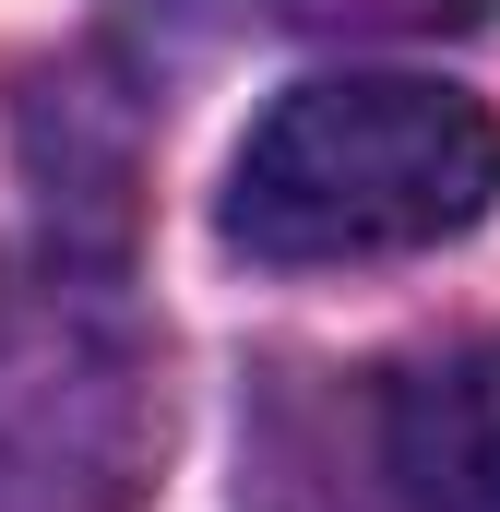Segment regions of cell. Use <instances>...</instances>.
I'll return each mask as SVG.
<instances>
[{
    "label": "cell",
    "mask_w": 500,
    "mask_h": 512,
    "mask_svg": "<svg viewBox=\"0 0 500 512\" xmlns=\"http://www.w3.org/2000/svg\"><path fill=\"white\" fill-rule=\"evenodd\" d=\"M500 191V120L429 72H322L274 96L227 167V239L250 262L441 251Z\"/></svg>",
    "instance_id": "cell-1"
},
{
    "label": "cell",
    "mask_w": 500,
    "mask_h": 512,
    "mask_svg": "<svg viewBox=\"0 0 500 512\" xmlns=\"http://www.w3.org/2000/svg\"><path fill=\"white\" fill-rule=\"evenodd\" d=\"M167 453L155 322L108 251L0 274V512H131Z\"/></svg>",
    "instance_id": "cell-2"
},
{
    "label": "cell",
    "mask_w": 500,
    "mask_h": 512,
    "mask_svg": "<svg viewBox=\"0 0 500 512\" xmlns=\"http://www.w3.org/2000/svg\"><path fill=\"white\" fill-rule=\"evenodd\" d=\"M381 477H393V512H500V334L393 382Z\"/></svg>",
    "instance_id": "cell-3"
},
{
    "label": "cell",
    "mask_w": 500,
    "mask_h": 512,
    "mask_svg": "<svg viewBox=\"0 0 500 512\" xmlns=\"http://www.w3.org/2000/svg\"><path fill=\"white\" fill-rule=\"evenodd\" d=\"M274 12L310 36H441V24H477L489 0H274Z\"/></svg>",
    "instance_id": "cell-4"
}]
</instances>
